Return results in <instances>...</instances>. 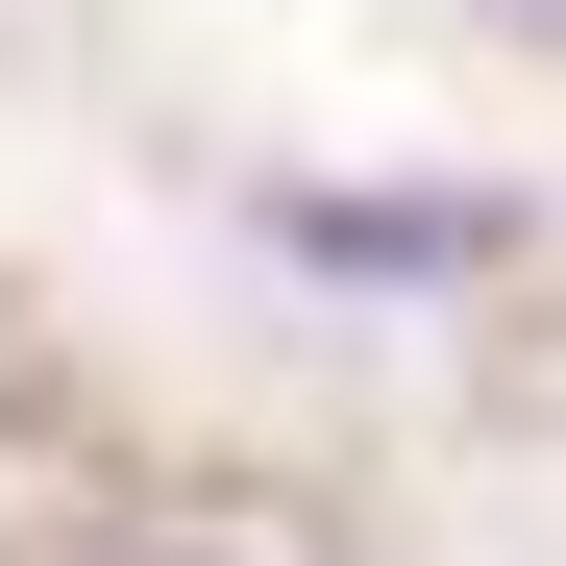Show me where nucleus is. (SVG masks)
Masks as SVG:
<instances>
[{"instance_id":"1","label":"nucleus","mask_w":566,"mask_h":566,"mask_svg":"<svg viewBox=\"0 0 566 566\" xmlns=\"http://www.w3.org/2000/svg\"><path fill=\"white\" fill-rule=\"evenodd\" d=\"M247 247L321 271V296H493L542 222L493 198V172H247Z\"/></svg>"},{"instance_id":"2","label":"nucleus","mask_w":566,"mask_h":566,"mask_svg":"<svg viewBox=\"0 0 566 566\" xmlns=\"http://www.w3.org/2000/svg\"><path fill=\"white\" fill-rule=\"evenodd\" d=\"M517 25H566V0H517Z\"/></svg>"}]
</instances>
